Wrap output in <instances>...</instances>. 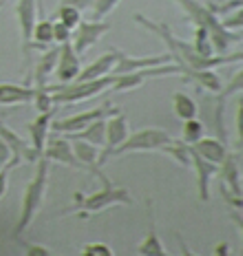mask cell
<instances>
[{
	"instance_id": "1",
	"label": "cell",
	"mask_w": 243,
	"mask_h": 256,
	"mask_svg": "<svg viewBox=\"0 0 243 256\" xmlns=\"http://www.w3.org/2000/svg\"><path fill=\"white\" fill-rule=\"evenodd\" d=\"M137 22H142L144 26H148L152 34L162 36L164 40H166V44L170 46V56L172 60L179 62V66H182L184 73L188 71H204V68H212V66H219V64H226V62H236V60H243V53H236V56H228V58H206L202 56L197 49H194V44H186V42L172 38V34L168 31L166 24H157L152 22V20L144 18V16H135Z\"/></svg>"
},
{
	"instance_id": "2",
	"label": "cell",
	"mask_w": 243,
	"mask_h": 256,
	"mask_svg": "<svg viewBox=\"0 0 243 256\" xmlns=\"http://www.w3.org/2000/svg\"><path fill=\"white\" fill-rule=\"evenodd\" d=\"M46 192H49V159L40 157L34 179L29 181L27 190H24V194H22V208H20L18 226H16V230H14V236H22V234L27 232V228L34 223L36 214L40 212L42 204H44Z\"/></svg>"
},
{
	"instance_id": "3",
	"label": "cell",
	"mask_w": 243,
	"mask_h": 256,
	"mask_svg": "<svg viewBox=\"0 0 243 256\" xmlns=\"http://www.w3.org/2000/svg\"><path fill=\"white\" fill-rule=\"evenodd\" d=\"M98 177L102 179L104 188L100 190V192H95V194H91V196L76 194V206L68 208L64 214L78 212L82 218H86V216L95 214V212H102V210H106V208H113V206H120V204L133 206V196H130L124 188H120V186H113L102 172H98Z\"/></svg>"
},
{
	"instance_id": "4",
	"label": "cell",
	"mask_w": 243,
	"mask_h": 256,
	"mask_svg": "<svg viewBox=\"0 0 243 256\" xmlns=\"http://www.w3.org/2000/svg\"><path fill=\"white\" fill-rule=\"evenodd\" d=\"M115 80L118 76H106V78H100V80H76L71 84H58V86H49L54 95V104H76L82 102V100H91L95 95L104 93V90L113 88Z\"/></svg>"
},
{
	"instance_id": "5",
	"label": "cell",
	"mask_w": 243,
	"mask_h": 256,
	"mask_svg": "<svg viewBox=\"0 0 243 256\" xmlns=\"http://www.w3.org/2000/svg\"><path fill=\"white\" fill-rule=\"evenodd\" d=\"M179 4H182L184 9L188 12L190 18L197 22L199 29H206L210 34V40H212V46L216 51H226L228 49V44L232 40H236L239 36H232L228 34V29H224V24L219 22V20L212 16L208 7H204V4H199L197 0H177Z\"/></svg>"
},
{
	"instance_id": "6",
	"label": "cell",
	"mask_w": 243,
	"mask_h": 256,
	"mask_svg": "<svg viewBox=\"0 0 243 256\" xmlns=\"http://www.w3.org/2000/svg\"><path fill=\"white\" fill-rule=\"evenodd\" d=\"M172 142L170 132L162 128H144L133 135L126 137V142L115 150L113 154H126V152H146V150H164Z\"/></svg>"
},
{
	"instance_id": "7",
	"label": "cell",
	"mask_w": 243,
	"mask_h": 256,
	"mask_svg": "<svg viewBox=\"0 0 243 256\" xmlns=\"http://www.w3.org/2000/svg\"><path fill=\"white\" fill-rule=\"evenodd\" d=\"M115 113H118V110H115L113 104H104V106H100V108L88 110V113L73 115V117H66V120H58V122L51 124V128H54L56 132H68V135H76V132H82L88 124H93L95 120L115 115Z\"/></svg>"
},
{
	"instance_id": "8",
	"label": "cell",
	"mask_w": 243,
	"mask_h": 256,
	"mask_svg": "<svg viewBox=\"0 0 243 256\" xmlns=\"http://www.w3.org/2000/svg\"><path fill=\"white\" fill-rule=\"evenodd\" d=\"M16 20L20 24V34H22V44H24V53H31L34 46V29L38 22V4L36 0H18L16 4Z\"/></svg>"
},
{
	"instance_id": "9",
	"label": "cell",
	"mask_w": 243,
	"mask_h": 256,
	"mask_svg": "<svg viewBox=\"0 0 243 256\" xmlns=\"http://www.w3.org/2000/svg\"><path fill=\"white\" fill-rule=\"evenodd\" d=\"M42 157H46L49 162H58V164H64V166H71L73 170H84V166L80 164V159L76 157V150H73L71 142L64 140V137L49 135Z\"/></svg>"
},
{
	"instance_id": "10",
	"label": "cell",
	"mask_w": 243,
	"mask_h": 256,
	"mask_svg": "<svg viewBox=\"0 0 243 256\" xmlns=\"http://www.w3.org/2000/svg\"><path fill=\"white\" fill-rule=\"evenodd\" d=\"M82 64H80V53L76 51L73 42H64L60 46V60H58L56 76L60 80V84H71L80 78Z\"/></svg>"
},
{
	"instance_id": "11",
	"label": "cell",
	"mask_w": 243,
	"mask_h": 256,
	"mask_svg": "<svg viewBox=\"0 0 243 256\" xmlns=\"http://www.w3.org/2000/svg\"><path fill=\"white\" fill-rule=\"evenodd\" d=\"M126 137H128V120L122 113H115L113 120L106 122V150L100 154L98 166H102L104 162H108L113 157V152L126 142Z\"/></svg>"
},
{
	"instance_id": "12",
	"label": "cell",
	"mask_w": 243,
	"mask_h": 256,
	"mask_svg": "<svg viewBox=\"0 0 243 256\" xmlns=\"http://www.w3.org/2000/svg\"><path fill=\"white\" fill-rule=\"evenodd\" d=\"M108 29H110L108 22H98V20H93V22H80V26L73 34V46H76V51L86 53Z\"/></svg>"
},
{
	"instance_id": "13",
	"label": "cell",
	"mask_w": 243,
	"mask_h": 256,
	"mask_svg": "<svg viewBox=\"0 0 243 256\" xmlns=\"http://www.w3.org/2000/svg\"><path fill=\"white\" fill-rule=\"evenodd\" d=\"M0 140L7 142V146L12 148L14 159H16L18 164H20V162H31V164H38V162H40L42 154H40L38 150H36L34 146L24 144V142L20 140V137L12 130V128H9L7 124H2V122H0Z\"/></svg>"
},
{
	"instance_id": "14",
	"label": "cell",
	"mask_w": 243,
	"mask_h": 256,
	"mask_svg": "<svg viewBox=\"0 0 243 256\" xmlns=\"http://www.w3.org/2000/svg\"><path fill=\"white\" fill-rule=\"evenodd\" d=\"M190 162L194 166V172H197V181H199V196L202 201H210V179L216 174V164H210L208 159H204L202 154L190 146Z\"/></svg>"
},
{
	"instance_id": "15",
	"label": "cell",
	"mask_w": 243,
	"mask_h": 256,
	"mask_svg": "<svg viewBox=\"0 0 243 256\" xmlns=\"http://www.w3.org/2000/svg\"><path fill=\"white\" fill-rule=\"evenodd\" d=\"M172 60V56H160V58H128L120 53V60L113 68V76H126V73L140 71V68H150V66H162Z\"/></svg>"
},
{
	"instance_id": "16",
	"label": "cell",
	"mask_w": 243,
	"mask_h": 256,
	"mask_svg": "<svg viewBox=\"0 0 243 256\" xmlns=\"http://www.w3.org/2000/svg\"><path fill=\"white\" fill-rule=\"evenodd\" d=\"M54 110H46V113H40L34 122L29 124V137H31V146L36 148L40 154L44 152L46 140H49V132H51V124H54Z\"/></svg>"
},
{
	"instance_id": "17",
	"label": "cell",
	"mask_w": 243,
	"mask_h": 256,
	"mask_svg": "<svg viewBox=\"0 0 243 256\" xmlns=\"http://www.w3.org/2000/svg\"><path fill=\"white\" fill-rule=\"evenodd\" d=\"M118 60H120V51H108V53H104V56H100L93 64H88L86 68H82V73H80V78H78V80L86 82V80L106 78V76H110V73H113V68H115V64H118Z\"/></svg>"
},
{
	"instance_id": "18",
	"label": "cell",
	"mask_w": 243,
	"mask_h": 256,
	"mask_svg": "<svg viewBox=\"0 0 243 256\" xmlns=\"http://www.w3.org/2000/svg\"><path fill=\"white\" fill-rule=\"evenodd\" d=\"M221 179H224V190L226 196H228V201H232L236 208L243 206V199H241V188H239V168H236V162L228 154V159L224 162V170H221Z\"/></svg>"
},
{
	"instance_id": "19",
	"label": "cell",
	"mask_w": 243,
	"mask_h": 256,
	"mask_svg": "<svg viewBox=\"0 0 243 256\" xmlns=\"http://www.w3.org/2000/svg\"><path fill=\"white\" fill-rule=\"evenodd\" d=\"M36 100V88L20 86V84H0V106L29 104Z\"/></svg>"
},
{
	"instance_id": "20",
	"label": "cell",
	"mask_w": 243,
	"mask_h": 256,
	"mask_svg": "<svg viewBox=\"0 0 243 256\" xmlns=\"http://www.w3.org/2000/svg\"><path fill=\"white\" fill-rule=\"evenodd\" d=\"M192 148L210 164H224L228 159V148L224 146V142L214 140V137H202L197 144H192Z\"/></svg>"
},
{
	"instance_id": "21",
	"label": "cell",
	"mask_w": 243,
	"mask_h": 256,
	"mask_svg": "<svg viewBox=\"0 0 243 256\" xmlns=\"http://www.w3.org/2000/svg\"><path fill=\"white\" fill-rule=\"evenodd\" d=\"M58 60H60V46H54L36 64V82H38V86H49V78L58 68Z\"/></svg>"
},
{
	"instance_id": "22",
	"label": "cell",
	"mask_w": 243,
	"mask_h": 256,
	"mask_svg": "<svg viewBox=\"0 0 243 256\" xmlns=\"http://www.w3.org/2000/svg\"><path fill=\"white\" fill-rule=\"evenodd\" d=\"M73 150H76V157L80 159V164L84 168H88L93 174H98L100 172V152H98V148H95V144L91 142H86V140H78L76 137V144H73Z\"/></svg>"
},
{
	"instance_id": "23",
	"label": "cell",
	"mask_w": 243,
	"mask_h": 256,
	"mask_svg": "<svg viewBox=\"0 0 243 256\" xmlns=\"http://www.w3.org/2000/svg\"><path fill=\"white\" fill-rule=\"evenodd\" d=\"M73 137V140H86L95 144V146H100V144H106V122H104V117H100V120H95L93 124H88L84 128L82 132H76V135H68Z\"/></svg>"
},
{
	"instance_id": "24",
	"label": "cell",
	"mask_w": 243,
	"mask_h": 256,
	"mask_svg": "<svg viewBox=\"0 0 243 256\" xmlns=\"http://www.w3.org/2000/svg\"><path fill=\"white\" fill-rule=\"evenodd\" d=\"M172 110H175V115L184 122L194 120V117H197V102L186 93H175L172 95Z\"/></svg>"
},
{
	"instance_id": "25",
	"label": "cell",
	"mask_w": 243,
	"mask_h": 256,
	"mask_svg": "<svg viewBox=\"0 0 243 256\" xmlns=\"http://www.w3.org/2000/svg\"><path fill=\"white\" fill-rule=\"evenodd\" d=\"M241 90H243V71L236 73V76L230 80L228 86L219 90V100H216V102H219V106H216V122H219V124H221V115H224V104L228 102V98H232L234 93H241Z\"/></svg>"
},
{
	"instance_id": "26",
	"label": "cell",
	"mask_w": 243,
	"mask_h": 256,
	"mask_svg": "<svg viewBox=\"0 0 243 256\" xmlns=\"http://www.w3.org/2000/svg\"><path fill=\"white\" fill-rule=\"evenodd\" d=\"M56 42L54 38V22L51 20H40L36 22V29H34V44L40 46V49H46V44Z\"/></svg>"
},
{
	"instance_id": "27",
	"label": "cell",
	"mask_w": 243,
	"mask_h": 256,
	"mask_svg": "<svg viewBox=\"0 0 243 256\" xmlns=\"http://www.w3.org/2000/svg\"><path fill=\"white\" fill-rule=\"evenodd\" d=\"M137 252L140 254H168V250L164 248V243H162L160 234H157V230H155V226H150L148 236H146L144 243L137 248Z\"/></svg>"
},
{
	"instance_id": "28",
	"label": "cell",
	"mask_w": 243,
	"mask_h": 256,
	"mask_svg": "<svg viewBox=\"0 0 243 256\" xmlns=\"http://www.w3.org/2000/svg\"><path fill=\"white\" fill-rule=\"evenodd\" d=\"M188 78H192L194 82H199L202 86H206V88H210L212 93H219L221 88V80H219V76H214V73H210V68H204V71H188L186 73Z\"/></svg>"
},
{
	"instance_id": "29",
	"label": "cell",
	"mask_w": 243,
	"mask_h": 256,
	"mask_svg": "<svg viewBox=\"0 0 243 256\" xmlns=\"http://www.w3.org/2000/svg\"><path fill=\"white\" fill-rule=\"evenodd\" d=\"M202 137H204V124L197 120V117L184 122V142L192 146V144H197Z\"/></svg>"
},
{
	"instance_id": "30",
	"label": "cell",
	"mask_w": 243,
	"mask_h": 256,
	"mask_svg": "<svg viewBox=\"0 0 243 256\" xmlns=\"http://www.w3.org/2000/svg\"><path fill=\"white\" fill-rule=\"evenodd\" d=\"M60 22H64L68 29H78L80 26V22H82V16H80V9L78 7H73V4H62L60 7Z\"/></svg>"
},
{
	"instance_id": "31",
	"label": "cell",
	"mask_w": 243,
	"mask_h": 256,
	"mask_svg": "<svg viewBox=\"0 0 243 256\" xmlns=\"http://www.w3.org/2000/svg\"><path fill=\"white\" fill-rule=\"evenodd\" d=\"M38 113H46L54 110V98H51V88L49 86H38L36 88V100H34Z\"/></svg>"
},
{
	"instance_id": "32",
	"label": "cell",
	"mask_w": 243,
	"mask_h": 256,
	"mask_svg": "<svg viewBox=\"0 0 243 256\" xmlns=\"http://www.w3.org/2000/svg\"><path fill=\"white\" fill-rule=\"evenodd\" d=\"M82 254H88V256H113V250L104 243H88L82 248Z\"/></svg>"
},
{
	"instance_id": "33",
	"label": "cell",
	"mask_w": 243,
	"mask_h": 256,
	"mask_svg": "<svg viewBox=\"0 0 243 256\" xmlns=\"http://www.w3.org/2000/svg\"><path fill=\"white\" fill-rule=\"evenodd\" d=\"M120 0H93V9H95V18H102V16L110 14L115 9Z\"/></svg>"
},
{
	"instance_id": "34",
	"label": "cell",
	"mask_w": 243,
	"mask_h": 256,
	"mask_svg": "<svg viewBox=\"0 0 243 256\" xmlns=\"http://www.w3.org/2000/svg\"><path fill=\"white\" fill-rule=\"evenodd\" d=\"M14 166H18V162H16V159H12L7 166L0 168V199L7 194V188H9V172H12Z\"/></svg>"
},
{
	"instance_id": "35",
	"label": "cell",
	"mask_w": 243,
	"mask_h": 256,
	"mask_svg": "<svg viewBox=\"0 0 243 256\" xmlns=\"http://www.w3.org/2000/svg\"><path fill=\"white\" fill-rule=\"evenodd\" d=\"M54 38H56V42H60V44L71 42V29H68L64 22H56L54 24Z\"/></svg>"
},
{
	"instance_id": "36",
	"label": "cell",
	"mask_w": 243,
	"mask_h": 256,
	"mask_svg": "<svg viewBox=\"0 0 243 256\" xmlns=\"http://www.w3.org/2000/svg\"><path fill=\"white\" fill-rule=\"evenodd\" d=\"M14 159V152H12V148L7 146V142L4 140H0V168L2 166H7L9 162Z\"/></svg>"
},
{
	"instance_id": "37",
	"label": "cell",
	"mask_w": 243,
	"mask_h": 256,
	"mask_svg": "<svg viewBox=\"0 0 243 256\" xmlns=\"http://www.w3.org/2000/svg\"><path fill=\"white\" fill-rule=\"evenodd\" d=\"M24 252L29 256H51V250L49 248H40V245H27Z\"/></svg>"
},
{
	"instance_id": "38",
	"label": "cell",
	"mask_w": 243,
	"mask_h": 256,
	"mask_svg": "<svg viewBox=\"0 0 243 256\" xmlns=\"http://www.w3.org/2000/svg\"><path fill=\"white\" fill-rule=\"evenodd\" d=\"M236 128H239V148H243V98L239 100V115H236Z\"/></svg>"
},
{
	"instance_id": "39",
	"label": "cell",
	"mask_w": 243,
	"mask_h": 256,
	"mask_svg": "<svg viewBox=\"0 0 243 256\" xmlns=\"http://www.w3.org/2000/svg\"><path fill=\"white\" fill-rule=\"evenodd\" d=\"M224 26H243V9L236 16H232V18L226 20Z\"/></svg>"
},
{
	"instance_id": "40",
	"label": "cell",
	"mask_w": 243,
	"mask_h": 256,
	"mask_svg": "<svg viewBox=\"0 0 243 256\" xmlns=\"http://www.w3.org/2000/svg\"><path fill=\"white\" fill-rule=\"evenodd\" d=\"M230 216H232V221L239 226V230H241V234H243V216L239 214V212H230Z\"/></svg>"
}]
</instances>
